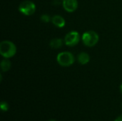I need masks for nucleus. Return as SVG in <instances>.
I'll use <instances>...</instances> for the list:
<instances>
[{"label":"nucleus","mask_w":122,"mask_h":121,"mask_svg":"<svg viewBox=\"0 0 122 121\" xmlns=\"http://www.w3.org/2000/svg\"><path fill=\"white\" fill-rule=\"evenodd\" d=\"M16 53V45L10 41H2L0 43V54L4 58H10Z\"/></svg>","instance_id":"f257e3e1"},{"label":"nucleus","mask_w":122,"mask_h":121,"mask_svg":"<svg viewBox=\"0 0 122 121\" xmlns=\"http://www.w3.org/2000/svg\"><path fill=\"white\" fill-rule=\"evenodd\" d=\"M99 40L98 34L94 31H87L82 34L81 41L83 44L88 47L94 46Z\"/></svg>","instance_id":"f03ea898"},{"label":"nucleus","mask_w":122,"mask_h":121,"mask_svg":"<svg viewBox=\"0 0 122 121\" xmlns=\"http://www.w3.org/2000/svg\"><path fill=\"white\" fill-rule=\"evenodd\" d=\"M57 63L63 66V67H68L71 66L75 61L74 56L73 53L69 51H64L59 53L56 56Z\"/></svg>","instance_id":"7ed1b4c3"},{"label":"nucleus","mask_w":122,"mask_h":121,"mask_svg":"<svg viewBox=\"0 0 122 121\" xmlns=\"http://www.w3.org/2000/svg\"><path fill=\"white\" fill-rule=\"evenodd\" d=\"M18 9L22 14L25 16H31L36 11V5L31 1L25 0L20 3Z\"/></svg>","instance_id":"20e7f679"},{"label":"nucleus","mask_w":122,"mask_h":121,"mask_svg":"<svg viewBox=\"0 0 122 121\" xmlns=\"http://www.w3.org/2000/svg\"><path fill=\"white\" fill-rule=\"evenodd\" d=\"M80 41V35L79 32L76 31H71L67 33L64 37V44L69 47L75 46L79 44Z\"/></svg>","instance_id":"39448f33"},{"label":"nucleus","mask_w":122,"mask_h":121,"mask_svg":"<svg viewBox=\"0 0 122 121\" xmlns=\"http://www.w3.org/2000/svg\"><path fill=\"white\" fill-rule=\"evenodd\" d=\"M62 5L64 10L69 13L74 12L78 7L77 0H62Z\"/></svg>","instance_id":"423d86ee"},{"label":"nucleus","mask_w":122,"mask_h":121,"mask_svg":"<svg viewBox=\"0 0 122 121\" xmlns=\"http://www.w3.org/2000/svg\"><path fill=\"white\" fill-rule=\"evenodd\" d=\"M51 22L55 26L58 28H62L66 24L65 19H64V17H62L60 15H54L51 18Z\"/></svg>","instance_id":"0eeeda50"},{"label":"nucleus","mask_w":122,"mask_h":121,"mask_svg":"<svg viewBox=\"0 0 122 121\" xmlns=\"http://www.w3.org/2000/svg\"><path fill=\"white\" fill-rule=\"evenodd\" d=\"M77 60L80 64L86 65L90 61V56L86 52H81L77 56Z\"/></svg>","instance_id":"6e6552de"},{"label":"nucleus","mask_w":122,"mask_h":121,"mask_svg":"<svg viewBox=\"0 0 122 121\" xmlns=\"http://www.w3.org/2000/svg\"><path fill=\"white\" fill-rule=\"evenodd\" d=\"M62 45H63V40L59 38L53 39L50 41V43H49V46L52 48H55V49L61 48Z\"/></svg>","instance_id":"1a4fd4ad"},{"label":"nucleus","mask_w":122,"mask_h":121,"mask_svg":"<svg viewBox=\"0 0 122 121\" xmlns=\"http://www.w3.org/2000/svg\"><path fill=\"white\" fill-rule=\"evenodd\" d=\"M11 66V61L9 60H8V58H4V60L1 61V71L4 72L8 71Z\"/></svg>","instance_id":"9d476101"},{"label":"nucleus","mask_w":122,"mask_h":121,"mask_svg":"<svg viewBox=\"0 0 122 121\" xmlns=\"http://www.w3.org/2000/svg\"><path fill=\"white\" fill-rule=\"evenodd\" d=\"M0 108L2 111H7L9 110V105L6 101H1L0 104Z\"/></svg>","instance_id":"9b49d317"},{"label":"nucleus","mask_w":122,"mask_h":121,"mask_svg":"<svg viewBox=\"0 0 122 121\" xmlns=\"http://www.w3.org/2000/svg\"><path fill=\"white\" fill-rule=\"evenodd\" d=\"M41 20L43 22L48 23V22H49V21L51 20V17H50L48 14H43V15H41Z\"/></svg>","instance_id":"f8f14e48"},{"label":"nucleus","mask_w":122,"mask_h":121,"mask_svg":"<svg viewBox=\"0 0 122 121\" xmlns=\"http://www.w3.org/2000/svg\"><path fill=\"white\" fill-rule=\"evenodd\" d=\"M114 121H122V115H120L119 116H118Z\"/></svg>","instance_id":"ddd939ff"},{"label":"nucleus","mask_w":122,"mask_h":121,"mask_svg":"<svg viewBox=\"0 0 122 121\" xmlns=\"http://www.w3.org/2000/svg\"><path fill=\"white\" fill-rule=\"evenodd\" d=\"M120 91H121V92H122V83L121 84V86H120Z\"/></svg>","instance_id":"4468645a"},{"label":"nucleus","mask_w":122,"mask_h":121,"mask_svg":"<svg viewBox=\"0 0 122 121\" xmlns=\"http://www.w3.org/2000/svg\"><path fill=\"white\" fill-rule=\"evenodd\" d=\"M49 121H54V120H49Z\"/></svg>","instance_id":"2eb2a0df"}]
</instances>
